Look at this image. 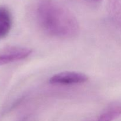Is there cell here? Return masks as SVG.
<instances>
[{
	"instance_id": "6da1fadb",
	"label": "cell",
	"mask_w": 121,
	"mask_h": 121,
	"mask_svg": "<svg viewBox=\"0 0 121 121\" xmlns=\"http://www.w3.org/2000/svg\"><path fill=\"white\" fill-rule=\"evenodd\" d=\"M39 22L48 34L59 38H72L79 33L75 17L54 0H41L37 7Z\"/></svg>"
},
{
	"instance_id": "7a4b0ae2",
	"label": "cell",
	"mask_w": 121,
	"mask_h": 121,
	"mask_svg": "<svg viewBox=\"0 0 121 121\" xmlns=\"http://www.w3.org/2000/svg\"><path fill=\"white\" fill-rule=\"evenodd\" d=\"M31 53L32 50L27 47L13 46L0 49V65L24 59Z\"/></svg>"
},
{
	"instance_id": "3957f363",
	"label": "cell",
	"mask_w": 121,
	"mask_h": 121,
	"mask_svg": "<svg viewBox=\"0 0 121 121\" xmlns=\"http://www.w3.org/2000/svg\"><path fill=\"white\" fill-rule=\"evenodd\" d=\"M88 80V77L85 74L75 72H63L54 74L50 78L51 84L69 85L85 83Z\"/></svg>"
},
{
	"instance_id": "277c9868",
	"label": "cell",
	"mask_w": 121,
	"mask_h": 121,
	"mask_svg": "<svg viewBox=\"0 0 121 121\" xmlns=\"http://www.w3.org/2000/svg\"><path fill=\"white\" fill-rule=\"evenodd\" d=\"M121 115V103L111 104L97 117L86 121H113Z\"/></svg>"
},
{
	"instance_id": "5b68a950",
	"label": "cell",
	"mask_w": 121,
	"mask_h": 121,
	"mask_svg": "<svg viewBox=\"0 0 121 121\" xmlns=\"http://www.w3.org/2000/svg\"><path fill=\"white\" fill-rule=\"evenodd\" d=\"M12 22V16L9 10L4 7H0V39L8 35Z\"/></svg>"
},
{
	"instance_id": "8992f818",
	"label": "cell",
	"mask_w": 121,
	"mask_h": 121,
	"mask_svg": "<svg viewBox=\"0 0 121 121\" xmlns=\"http://www.w3.org/2000/svg\"><path fill=\"white\" fill-rule=\"evenodd\" d=\"M107 8L111 18L121 27V0H108Z\"/></svg>"
},
{
	"instance_id": "52a82bcc",
	"label": "cell",
	"mask_w": 121,
	"mask_h": 121,
	"mask_svg": "<svg viewBox=\"0 0 121 121\" xmlns=\"http://www.w3.org/2000/svg\"><path fill=\"white\" fill-rule=\"evenodd\" d=\"M93 1H96V2H100V1H101L102 0H93Z\"/></svg>"
}]
</instances>
